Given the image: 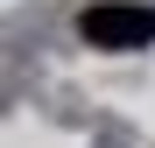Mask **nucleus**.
Wrapping results in <instances>:
<instances>
[{"label":"nucleus","mask_w":155,"mask_h":148,"mask_svg":"<svg viewBox=\"0 0 155 148\" xmlns=\"http://www.w3.org/2000/svg\"><path fill=\"white\" fill-rule=\"evenodd\" d=\"M78 35L92 49H148L155 42V7H127V0H99L78 14Z\"/></svg>","instance_id":"obj_1"}]
</instances>
